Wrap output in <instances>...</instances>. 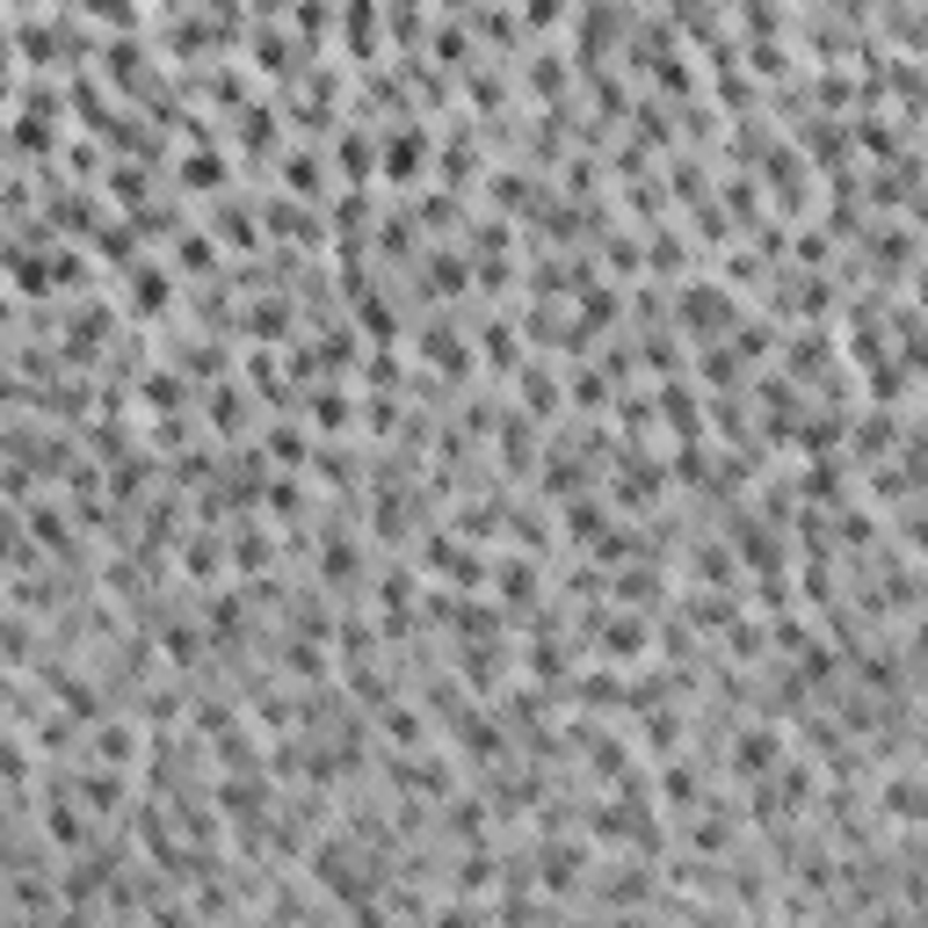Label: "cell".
I'll return each instance as SVG.
<instances>
[{
	"label": "cell",
	"instance_id": "7a4b0ae2",
	"mask_svg": "<svg viewBox=\"0 0 928 928\" xmlns=\"http://www.w3.org/2000/svg\"><path fill=\"white\" fill-rule=\"evenodd\" d=\"M44 841H52V849H88V820H80V812H73V798H66V784H52V806H44Z\"/></svg>",
	"mask_w": 928,
	"mask_h": 928
},
{
	"label": "cell",
	"instance_id": "277c9868",
	"mask_svg": "<svg viewBox=\"0 0 928 928\" xmlns=\"http://www.w3.org/2000/svg\"><path fill=\"white\" fill-rule=\"evenodd\" d=\"M733 769L740 776H769L776 769V733H769V725H754V733L733 740Z\"/></svg>",
	"mask_w": 928,
	"mask_h": 928
},
{
	"label": "cell",
	"instance_id": "9a60e30c",
	"mask_svg": "<svg viewBox=\"0 0 928 928\" xmlns=\"http://www.w3.org/2000/svg\"><path fill=\"white\" fill-rule=\"evenodd\" d=\"M189 574H196V580L218 574V544H210V537H196V544H189Z\"/></svg>",
	"mask_w": 928,
	"mask_h": 928
},
{
	"label": "cell",
	"instance_id": "3957f363",
	"mask_svg": "<svg viewBox=\"0 0 928 928\" xmlns=\"http://www.w3.org/2000/svg\"><path fill=\"white\" fill-rule=\"evenodd\" d=\"M66 790H73L88 812H117L123 798H131V790H123V769H88V776H73Z\"/></svg>",
	"mask_w": 928,
	"mask_h": 928
},
{
	"label": "cell",
	"instance_id": "8992f818",
	"mask_svg": "<svg viewBox=\"0 0 928 928\" xmlns=\"http://www.w3.org/2000/svg\"><path fill=\"white\" fill-rule=\"evenodd\" d=\"M421 160H428V131H414V139H392V145H385V175H392V182H421Z\"/></svg>",
	"mask_w": 928,
	"mask_h": 928
},
{
	"label": "cell",
	"instance_id": "52a82bcc",
	"mask_svg": "<svg viewBox=\"0 0 928 928\" xmlns=\"http://www.w3.org/2000/svg\"><path fill=\"white\" fill-rule=\"evenodd\" d=\"M443 834H450V841H479V834H487V806H479V798H450Z\"/></svg>",
	"mask_w": 928,
	"mask_h": 928
},
{
	"label": "cell",
	"instance_id": "9c48e42d",
	"mask_svg": "<svg viewBox=\"0 0 928 928\" xmlns=\"http://www.w3.org/2000/svg\"><path fill=\"white\" fill-rule=\"evenodd\" d=\"M428 363H443V370H465V363H472V349H465V334H457V327H428Z\"/></svg>",
	"mask_w": 928,
	"mask_h": 928
},
{
	"label": "cell",
	"instance_id": "6da1fadb",
	"mask_svg": "<svg viewBox=\"0 0 928 928\" xmlns=\"http://www.w3.org/2000/svg\"><path fill=\"white\" fill-rule=\"evenodd\" d=\"M88 762L95 769H131L139 762V719H123V725H95V740H88Z\"/></svg>",
	"mask_w": 928,
	"mask_h": 928
},
{
	"label": "cell",
	"instance_id": "30bf717a",
	"mask_svg": "<svg viewBox=\"0 0 928 928\" xmlns=\"http://www.w3.org/2000/svg\"><path fill=\"white\" fill-rule=\"evenodd\" d=\"M501 596H509V602H529V596H537V566H529V559H509V566H501Z\"/></svg>",
	"mask_w": 928,
	"mask_h": 928
},
{
	"label": "cell",
	"instance_id": "7c38bea8",
	"mask_svg": "<svg viewBox=\"0 0 928 928\" xmlns=\"http://www.w3.org/2000/svg\"><path fill=\"white\" fill-rule=\"evenodd\" d=\"M602 653H616V660H631V653H646V624H610Z\"/></svg>",
	"mask_w": 928,
	"mask_h": 928
},
{
	"label": "cell",
	"instance_id": "d6986e66",
	"mask_svg": "<svg viewBox=\"0 0 928 928\" xmlns=\"http://www.w3.org/2000/svg\"><path fill=\"white\" fill-rule=\"evenodd\" d=\"M341 167H356V182H363V167H370V139H341Z\"/></svg>",
	"mask_w": 928,
	"mask_h": 928
},
{
	"label": "cell",
	"instance_id": "2e32d148",
	"mask_svg": "<svg viewBox=\"0 0 928 928\" xmlns=\"http://www.w3.org/2000/svg\"><path fill=\"white\" fill-rule=\"evenodd\" d=\"M385 733L392 740H421L428 725H421V711H385Z\"/></svg>",
	"mask_w": 928,
	"mask_h": 928
},
{
	"label": "cell",
	"instance_id": "ba28073f",
	"mask_svg": "<svg viewBox=\"0 0 928 928\" xmlns=\"http://www.w3.org/2000/svg\"><path fill=\"white\" fill-rule=\"evenodd\" d=\"M450 871H457V877H450V893H457V899H465V893H487V877H493V856H487V849H472V856H457Z\"/></svg>",
	"mask_w": 928,
	"mask_h": 928
},
{
	"label": "cell",
	"instance_id": "5b68a950",
	"mask_svg": "<svg viewBox=\"0 0 928 928\" xmlns=\"http://www.w3.org/2000/svg\"><path fill=\"white\" fill-rule=\"evenodd\" d=\"M160 653H167L175 667H196V660H204V631L182 624V616H167V624H160Z\"/></svg>",
	"mask_w": 928,
	"mask_h": 928
},
{
	"label": "cell",
	"instance_id": "e0dca14e",
	"mask_svg": "<svg viewBox=\"0 0 928 928\" xmlns=\"http://www.w3.org/2000/svg\"><path fill=\"white\" fill-rule=\"evenodd\" d=\"M479 921H487V914H479V907H465V899H450V907L436 914V928H479Z\"/></svg>",
	"mask_w": 928,
	"mask_h": 928
},
{
	"label": "cell",
	"instance_id": "8fae6325",
	"mask_svg": "<svg viewBox=\"0 0 928 928\" xmlns=\"http://www.w3.org/2000/svg\"><path fill=\"white\" fill-rule=\"evenodd\" d=\"M131 305H139V313H160V305H167V276H160V269H139V283H131Z\"/></svg>",
	"mask_w": 928,
	"mask_h": 928
},
{
	"label": "cell",
	"instance_id": "ac0fdd59",
	"mask_svg": "<svg viewBox=\"0 0 928 928\" xmlns=\"http://www.w3.org/2000/svg\"><path fill=\"white\" fill-rule=\"evenodd\" d=\"M269 450H276V457H291V465H298V457H305V436H298V428H269Z\"/></svg>",
	"mask_w": 928,
	"mask_h": 928
},
{
	"label": "cell",
	"instance_id": "5bb4252c",
	"mask_svg": "<svg viewBox=\"0 0 928 928\" xmlns=\"http://www.w3.org/2000/svg\"><path fill=\"white\" fill-rule=\"evenodd\" d=\"M210 421H218V428H240V421H247V400H240V392H218V400H210Z\"/></svg>",
	"mask_w": 928,
	"mask_h": 928
},
{
	"label": "cell",
	"instance_id": "4fadbf2b",
	"mask_svg": "<svg viewBox=\"0 0 928 928\" xmlns=\"http://www.w3.org/2000/svg\"><path fill=\"white\" fill-rule=\"evenodd\" d=\"M660 798H667V806H689V798H697V769H667L660 776Z\"/></svg>",
	"mask_w": 928,
	"mask_h": 928
}]
</instances>
